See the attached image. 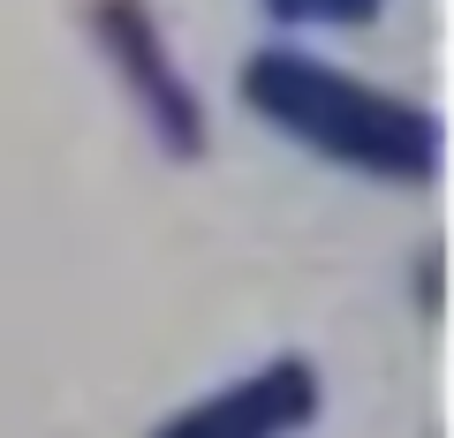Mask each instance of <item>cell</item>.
Wrapping results in <instances>:
<instances>
[{"instance_id":"6da1fadb","label":"cell","mask_w":454,"mask_h":438,"mask_svg":"<svg viewBox=\"0 0 454 438\" xmlns=\"http://www.w3.org/2000/svg\"><path fill=\"white\" fill-rule=\"evenodd\" d=\"M235 83H243V106L265 129L318 151L340 174L432 189L439 166H447V129H439L432 106L387 91V83H364L356 68H333L303 46H258Z\"/></svg>"},{"instance_id":"7a4b0ae2","label":"cell","mask_w":454,"mask_h":438,"mask_svg":"<svg viewBox=\"0 0 454 438\" xmlns=\"http://www.w3.org/2000/svg\"><path fill=\"white\" fill-rule=\"evenodd\" d=\"M91 38L106 53V68L121 76V98H137V114L152 121L167 159H197L205 151V106H197V83L175 68L160 23H152L145 0H91Z\"/></svg>"},{"instance_id":"3957f363","label":"cell","mask_w":454,"mask_h":438,"mask_svg":"<svg viewBox=\"0 0 454 438\" xmlns=\"http://www.w3.org/2000/svg\"><path fill=\"white\" fill-rule=\"evenodd\" d=\"M318 423V371L303 356H265L258 371L175 408L152 438H295Z\"/></svg>"},{"instance_id":"277c9868","label":"cell","mask_w":454,"mask_h":438,"mask_svg":"<svg viewBox=\"0 0 454 438\" xmlns=\"http://www.w3.org/2000/svg\"><path fill=\"white\" fill-rule=\"evenodd\" d=\"M379 8H387V0H325V8H318V23H372Z\"/></svg>"},{"instance_id":"5b68a950","label":"cell","mask_w":454,"mask_h":438,"mask_svg":"<svg viewBox=\"0 0 454 438\" xmlns=\"http://www.w3.org/2000/svg\"><path fill=\"white\" fill-rule=\"evenodd\" d=\"M318 8H325V0H265V16H273V23H318Z\"/></svg>"}]
</instances>
